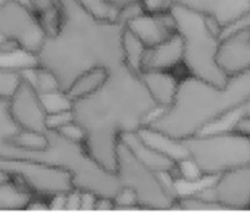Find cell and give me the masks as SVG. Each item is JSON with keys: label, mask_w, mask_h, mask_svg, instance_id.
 Here are the masks:
<instances>
[{"label": "cell", "mask_w": 250, "mask_h": 212, "mask_svg": "<svg viewBox=\"0 0 250 212\" xmlns=\"http://www.w3.org/2000/svg\"><path fill=\"white\" fill-rule=\"evenodd\" d=\"M104 2L112 6L118 14L124 9L127 8H131V6H136V5H142L143 0H104Z\"/></svg>", "instance_id": "cell-29"}, {"label": "cell", "mask_w": 250, "mask_h": 212, "mask_svg": "<svg viewBox=\"0 0 250 212\" xmlns=\"http://www.w3.org/2000/svg\"><path fill=\"white\" fill-rule=\"evenodd\" d=\"M25 3L39 15H46L58 9V0H25Z\"/></svg>", "instance_id": "cell-26"}, {"label": "cell", "mask_w": 250, "mask_h": 212, "mask_svg": "<svg viewBox=\"0 0 250 212\" xmlns=\"http://www.w3.org/2000/svg\"><path fill=\"white\" fill-rule=\"evenodd\" d=\"M59 25L47 34L36 53L40 66L50 69L66 91L85 71L103 66L107 71L125 65L122 20L96 17L78 0H58Z\"/></svg>", "instance_id": "cell-2"}, {"label": "cell", "mask_w": 250, "mask_h": 212, "mask_svg": "<svg viewBox=\"0 0 250 212\" xmlns=\"http://www.w3.org/2000/svg\"><path fill=\"white\" fill-rule=\"evenodd\" d=\"M0 39H3V37H0ZM36 65H39L37 56L27 50H21L11 56L0 55V66H12V68L22 69V68H28V66H36Z\"/></svg>", "instance_id": "cell-24"}, {"label": "cell", "mask_w": 250, "mask_h": 212, "mask_svg": "<svg viewBox=\"0 0 250 212\" xmlns=\"http://www.w3.org/2000/svg\"><path fill=\"white\" fill-rule=\"evenodd\" d=\"M127 28L133 31L147 47L167 40L177 31L175 21L169 11L152 12L146 9L133 15L127 21Z\"/></svg>", "instance_id": "cell-13"}, {"label": "cell", "mask_w": 250, "mask_h": 212, "mask_svg": "<svg viewBox=\"0 0 250 212\" xmlns=\"http://www.w3.org/2000/svg\"><path fill=\"white\" fill-rule=\"evenodd\" d=\"M212 186L215 199L224 209L250 208V164L218 175Z\"/></svg>", "instance_id": "cell-12"}, {"label": "cell", "mask_w": 250, "mask_h": 212, "mask_svg": "<svg viewBox=\"0 0 250 212\" xmlns=\"http://www.w3.org/2000/svg\"><path fill=\"white\" fill-rule=\"evenodd\" d=\"M3 2H5V0H0V5H2V3H3Z\"/></svg>", "instance_id": "cell-31"}, {"label": "cell", "mask_w": 250, "mask_h": 212, "mask_svg": "<svg viewBox=\"0 0 250 212\" xmlns=\"http://www.w3.org/2000/svg\"><path fill=\"white\" fill-rule=\"evenodd\" d=\"M40 97H42V102H43V106H44L47 115L49 114L65 112V111H72V103H74V100L63 90H55V91L40 93Z\"/></svg>", "instance_id": "cell-21"}, {"label": "cell", "mask_w": 250, "mask_h": 212, "mask_svg": "<svg viewBox=\"0 0 250 212\" xmlns=\"http://www.w3.org/2000/svg\"><path fill=\"white\" fill-rule=\"evenodd\" d=\"M218 64L228 77L250 68V25L231 28L221 34Z\"/></svg>", "instance_id": "cell-11"}, {"label": "cell", "mask_w": 250, "mask_h": 212, "mask_svg": "<svg viewBox=\"0 0 250 212\" xmlns=\"http://www.w3.org/2000/svg\"><path fill=\"white\" fill-rule=\"evenodd\" d=\"M0 171L20 178L34 194L47 199L56 194H66L75 189L69 171L43 162L0 158Z\"/></svg>", "instance_id": "cell-7"}, {"label": "cell", "mask_w": 250, "mask_h": 212, "mask_svg": "<svg viewBox=\"0 0 250 212\" xmlns=\"http://www.w3.org/2000/svg\"><path fill=\"white\" fill-rule=\"evenodd\" d=\"M122 49H124V61L131 71L142 74L143 71V59L147 50V46L125 25V31L122 36Z\"/></svg>", "instance_id": "cell-19"}, {"label": "cell", "mask_w": 250, "mask_h": 212, "mask_svg": "<svg viewBox=\"0 0 250 212\" xmlns=\"http://www.w3.org/2000/svg\"><path fill=\"white\" fill-rule=\"evenodd\" d=\"M74 121L72 111H65V112H58V114H49L47 115V128L52 130H59L65 124Z\"/></svg>", "instance_id": "cell-27"}, {"label": "cell", "mask_w": 250, "mask_h": 212, "mask_svg": "<svg viewBox=\"0 0 250 212\" xmlns=\"http://www.w3.org/2000/svg\"><path fill=\"white\" fill-rule=\"evenodd\" d=\"M5 180H11V175L3 171H0V181H5Z\"/></svg>", "instance_id": "cell-30"}, {"label": "cell", "mask_w": 250, "mask_h": 212, "mask_svg": "<svg viewBox=\"0 0 250 212\" xmlns=\"http://www.w3.org/2000/svg\"><path fill=\"white\" fill-rule=\"evenodd\" d=\"M78 2L96 17L106 20H118V12L112 6H109L104 0H78Z\"/></svg>", "instance_id": "cell-25"}, {"label": "cell", "mask_w": 250, "mask_h": 212, "mask_svg": "<svg viewBox=\"0 0 250 212\" xmlns=\"http://www.w3.org/2000/svg\"><path fill=\"white\" fill-rule=\"evenodd\" d=\"M46 36L39 15L25 2L5 0L0 5V37L12 39L24 50L36 55Z\"/></svg>", "instance_id": "cell-8"}, {"label": "cell", "mask_w": 250, "mask_h": 212, "mask_svg": "<svg viewBox=\"0 0 250 212\" xmlns=\"http://www.w3.org/2000/svg\"><path fill=\"white\" fill-rule=\"evenodd\" d=\"M143 8L152 12H165L172 6H183L213 20L221 33L250 12V0H143Z\"/></svg>", "instance_id": "cell-9"}, {"label": "cell", "mask_w": 250, "mask_h": 212, "mask_svg": "<svg viewBox=\"0 0 250 212\" xmlns=\"http://www.w3.org/2000/svg\"><path fill=\"white\" fill-rule=\"evenodd\" d=\"M156 111L161 109L140 74L127 65L110 69L99 90L72 103L74 121L84 131L87 150L110 171L116 170L121 136L145 127Z\"/></svg>", "instance_id": "cell-1"}, {"label": "cell", "mask_w": 250, "mask_h": 212, "mask_svg": "<svg viewBox=\"0 0 250 212\" xmlns=\"http://www.w3.org/2000/svg\"><path fill=\"white\" fill-rule=\"evenodd\" d=\"M231 128L235 130L237 133H240V134H243V136H246V137L250 139V111H247L246 114L240 115L234 121V124H232Z\"/></svg>", "instance_id": "cell-28"}, {"label": "cell", "mask_w": 250, "mask_h": 212, "mask_svg": "<svg viewBox=\"0 0 250 212\" xmlns=\"http://www.w3.org/2000/svg\"><path fill=\"white\" fill-rule=\"evenodd\" d=\"M169 12L175 21L177 33L184 42L183 66L186 74L215 85H224L228 75L218 64L221 27L209 17L183 6L175 5Z\"/></svg>", "instance_id": "cell-4"}, {"label": "cell", "mask_w": 250, "mask_h": 212, "mask_svg": "<svg viewBox=\"0 0 250 212\" xmlns=\"http://www.w3.org/2000/svg\"><path fill=\"white\" fill-rule=\"evenodd\" d=\"M121 186L130 189L142 209H174L178 193L169 187L159 172L145 165L122 140L116 152V170Z\"/></svg>", "instance_id": "cell-6"}, {"label": "cell", "mask_w": 250, "mask_h": 212, "mask_svg": "<svg viewBox=\"0 0 250 212\" xmlns=\"http://www.w3.org/2000/svg\"><path fill=\"white\" fill-rule=\"evenodd\" d=\"M187 158L203 177H218L250 164V139L229 128L216 133H197L181 140Z\"/></svg>", "instance_id": "cell-5"}, {"label": "cell", "mask_w": 250, "mask_h": 212, "mask_svg": "<svg viewBox=\"0 0 250 212\" xmlns=\"http://www.w3.org/2000/svg\"><path fill=\"white\" fill-rule=\"evenodd\" d=\"M22 80L20 68L0 66V100H9L20 88Z\"/></svg>", "instance_id": "cell-20"}, {"label": "cell", "mask_w": 250, "mask_h": 212, "mask_svg": "<svg viewBox=\"0 0 250 212\" xmlns=\"http://www.w3.org/2000/svg\"><path fill=\"white\" fill-rule=\"evenodd\" d=\"M250 105V68L229 75L224 85L184 75L174 103L159 111L146 126L171 139L197 134Z\"/></svg>", "instance_id": "cell-3"}, {"label": "cell", "mask_w": 250, "mask_h": 212, "mask_svg": "<svg viewBox=\"0 0 250 212\" xmlns=\"http://www.w3.org/2000/svg\"><path fill=\"white\" fill-rule=\"evenodd\" d=\"M22 2H25V0H22Z\"/></svg>", "instance_id": "cell-32"}, {"label": "cell", "mask_w": 250, "mask_h": 212, "mask_svg": "<svg viewBox=\"0 0 250 212\" xmlns=\"http://www.w3.org/2000/svg\"><path fill=\"white\" fill-rule=\"evenodd\" d=\"M11 142L24 150H39L44 149L47 146V136L46 131H31V130H21L18 134H15Z\"/></svg>", "instance_id": "cell-23"}, {"label": "cell", "mask_w": 250, "mask_h": 212, "mask_svg": "<svg viewBox=\"0 0 250 212\" xmlns=\"http://www.w3.org/2000/svg\"><path fill=\"white\" fill-rule=\"evenodd\" d=\"M175 209H186V211H213V209H224V206L215 200L206 199L199 193L180 196L175 200Z\"/></svg>", "instance_id": "cell-22"}, {"label": "cell", "mask_w": 250, "mask_h": 212, "mask_svg": "<svg viewBox=\"0 0 250 212\" xmlns=\"http://www.w3.org/2000/svg\"><path fill=\"white\" fill-rule=\"evenodd\" d=\"M121 140L131 149V152L137 156V159H140L149 168L155 170L162 175H169L172 180L175 174H178L177 178H180V162L171 155H168L167 152H162L153 148L152 145H149L139 134V131L124 133L121 136Z\"/></svg>", "instance_id": "cell-14"}, {"label": "cell", "mask_w": 250, "mask_h": 212, "mask_svg": "<svg viewBox=\"0 0 250 212\" xmlns=\"http://www.w3.org/2000/svg\"><path fill=\"white\" fill-rule=\"evenodd\" d=\"M107 75H109V71L103 66L88 69L84 74H81L71 84V87L66 90V93L72 100L80 99V97H85V96L94 93L96 90H99L103 85V83L106 81Z\"/></svg>", "instance_id": "cell-18"}, {"label": "cell", "mask_w": 250, "mask_h": 212, "mask_svg": "<svg viewBox=\"0 0 250 212\" xmlns=\"http://www.w3.org/2000/svg\"><path fill=\"white\" fill-rule=\"evenodd\" d=\"M34 197L30 189L21 187L11 180L0 181V211H20L27 209Z\"/></svg>", "instance_id": "cell-17"}, {"label": "cell", "mask_w": 250, "mask_h": 212, "mask_svg": "<svg viewBox=\"0 0 250 212\" xmlns=\"http://www.w3.org/2000/svg\"><path fill=\"white\" fill-rule=\"evenodd\" d=\"M143 84L146 85L149 94L156 102L159 109H167L174 103L181 75H177L175 71H164V69H147L140 74Z\"/></svg>", "instance_id": "cell-16"}, {"label": "cell", "mask_w": 250, "mask_h": 212, "mask_svg": "<svg viewBox=\"0 0 250 212\" xmlns=\"http://www.w3.org/2000/svg\"><path fill=\"white\" fill-rule=\"evenodd\" d=\"M9 112L22 130L40 133L47 130V112L40 93L27 80H22L20 88L9 99Z\"/></svg>", "instance_id": "cell-10"}, {"label": "cell", "mask_w": 250, "mask_h": 212, "mask_svg": "<svg viewBox=\"0 0 250 212\" xmlns=\"http://www.w3.org/2000/svg\"><path fill=\"white\" fill-rule=\"evenodd\" d=\"M183 59H184V42L183 37L175 31L167 40L152 47H147L143 59V71L147 69L177 71V68H184Z\"/></svg>", "instance_id": "cell-15"}]
</instances>
